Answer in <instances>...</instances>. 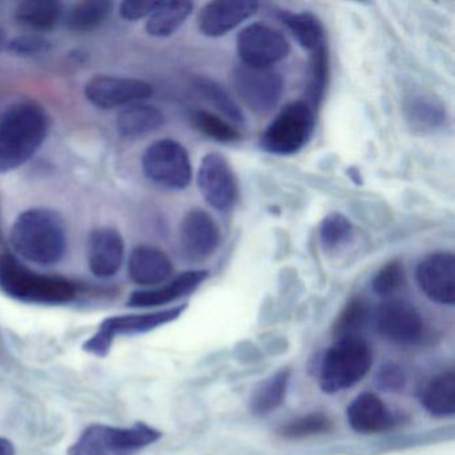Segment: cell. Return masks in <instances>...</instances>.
<instances>
[{
	"instance_id": "cell-1",
	"label": "cell",
	"mask_w": 455,
	"mask_h": 455,
	"mask_svg": "<svg viewBox=\"0 0 455 455\" xmlns=\"http://www.w3.org/2000/svg\"><path fill=\"white\" fill-rule=\"evenodd\" d=\"M49 116L42 106L20 102L0 116V174L28 164L49 134Z\"/></svg>"
},
{
	"instance_id": "cell-2",
	"label": "cell",
	"mask_w": 455,
	"mask_h": 455,
	"mask_svg": "<svg viewBox=\"0 0 455 455\" xmlns=\"http://www.w3.org/2000/svg\"><path fill=\"white\" fill-rule=\"evenodd\" d=\"M15 254L28 262L52 266L60 262L68 247L65 222L58 212L34 207L18 215L10 231Z\"/></svg>"
},
{
	"instance_id": "cell-3",
	"label": "cell",
	"mask_w": 455,
	"mask_h": 455,
	"mask_svg": "<svg viewBox=\"0 0 455 455\" xmlns=\"http://www.w3.org/2000/svg\"><path fill=\"white\" fill-rule=\"evenodd\" d=\"M0 291L33 305H66L76 297L73 282L31 270L10 252H0Z\"/></svg>"
},
{
	"instance_id": "cell-4",
	"label": "cell",
	"mask_w": 455,
	"mask_h": 455,
	"mask_svg": "<svg viewBox=\"0 0 455 455\" xmlns=\"http://www.w3.org/2000/svg\"><path fill=\"white\" fill-rule=\"evenodd\" d=\"M161 436V431L142 422L132 427L92 425L68 449V455H134Z\"/></svg>"
},
{
	"instance_id": "cell-5",
	"label": "cell",
	"mask_w": 455,
	"mask_h": 455,
	"mask_svg": "<svg viewBox=\"0 0 455 455\" xmlns=\"http://www.w3.org/2000/svg\"><path fill=\"white\" fill-rule=\"evenodd\" d=\"M371 364V348L362 338L338 339L322 362V390L335 394L353 387L369 372Z\"/></svg>"
},
{
	"instance_id": "cell-6",
	"label": "cell",
	"mask_w": 455,
	"mask_h": 455,
	"mask_svg": "<svg viewBox=\"0 0 455 455\" xmlns=\"http://www.w3.org/2000/svg\"><path fill=\"white\" fill-rule=\"evenodd\" d=\"M315 129V113L308 102L290 103L268 124L260 145L275 156H292L302 150Z\"/></svg>"
},
{
	"instance_id": "cell-7",
	"label": "cell",
	"mask_w": 455,
	"mask_h": 455,
	"mask_svg": "<svg viewBox=\"0 0 455 455\" xmlns=\"http://www.w3.org/2000/svg\"><path fill=\"white\" fill-rule=\"evenodd\" d=\"M142 170L150 182L164 190H185L193 180L188 150L170 138L156 140L146 148Z\"/></svg>"
},
{
	"instance_id": "cell-8",
	"label": "cell",
	"mask_w": 455,
	"mask_h": 455,
	"mask_svg": "<svg viewBox=\"0 0 455 455\" xmlns=\"http://www.w3.org/2000/svg\"><path fill=\"white\" fill-rule=\"evenodd\" d=\"M186 308L188 305H180L166 310L153 311V313L110 316L100 323V330L84 343V348L87 353L97 356L108 355L116 337L153 331L180 318Z\"/></svg>"
},
{
	"instance_id": "cell-9",
	"label": "cell",
	"mask_w": 455,
	"mask_h": 455,
	"mask_svg": "<svg viewBox=\"0 0 455 455\" xmlns=\"http://www.w3.org/2000/svg\"><path fill=\"white\" fill-rule=\"evenodd\" d=\"M231 82L242 102L257 114L270 113L283 95V78L273 68L241 63L234 68Z\"/></svg>"
},
{
	"instance_id": "cell-10",
	"label": "cell",
	"mask_w": 455,
	"mask_h": 455,
	"mask_svg": "<svg viewBox=\"0 0 455 455\" xmlns=\"http://www.w3.org/2000/svg\"><path fill=\"white\" fill-rule=\"evenodd\" d=\"M153 92V86L148 82L124 76H94L84 87L86 100L102 110H122L127 106L146 102Z\"/></svg>"
},
{
	"instance_id": "cell-11",
	"label": "cell",
	"mask_w": 455,
	"mask_h": 455,
	"mask_svg": "<svg viewBox=\"0 0 455 455\" xmlns=\"http://www.w3.org/2000/svg\"><path fill=\"white\" fill-rule=\"evenodd\" d=\"M236 52L243 65L273 68L289 55L290 44L275 28L252 23L236 36Z\"/></svg>"
},
{
	"instance_id": "cell-12",
	"label": "cell",
	"mask_w": 455,
	"mask_h": 455,
	"mask_svg": "<svg viewBox=\"0 0 455 455\" xmlns=\"http://www.w3.org/2000/svg\"><path fill=\"white\" fill-rule=\"evenodd\" d=\"M374 323L377 331L395 345H417L425 334V324L417 308L401 299H388L378 306Z\"/></svg>"
},
{
	"instance_id": "cell-13",
	"label": "cell",
	"mask_w": 455,
	"mask_h": 455,
	"mask_svg": "<svg viewBox=\"0 0 455 455\" xmlns=\"http://www.w3.org/2000/svg\"><path fill=\"white\" fill-rule=\"evenodd\" d=\"M198 188L204 201L218 212H230L238 199V182L225 156L210 153L198 170Z\"/></svg>"
},
{
	"instance_id": "cell-14",
	"label": "cell",
	"mask_w": 455,
	"mask_h": 455,
	"mask_svg": "<svg viewBox=\"0 0 455 455\" xmlns=\"http://www.w3.org/2000/svg\"><path fill=\"white\" fill-rule=\"evenodd\" d=\"M420 291L439 305L455 303V258L451 252H434L420 260L415 271Z\"/></svg>"
},
{
	"instance_id": "cell-15",
	"label": "cell",
	"mask_w": 455,
	"mask_h": 455,
	"mask_svg": "<svg viewBox=\"0 0 455 455\" xmlns=\"http://www.w3.org/2000/svg\"><path fill=\"white\" fill-rule=\"evenodd\" d=\"M180 246L186 257L204 260L220 246V230L212 215L204 210H191L180 223Z\"/></svg>"
},
{
	"instance_id": "cell-16",
	"label": "cell",
	"mask_w": 455,
	"mask_h": 455,
	"mask_svg": "<svg viewBox=\"0 0 455 455\" xmlns=\"http://www.w3.org/2000/svg\"><path fill=\"white\" fill-rule=\"evenodd\" d=\"M259 4L250 0H215L202 9L199 30L210 38L226 36L257 12Z\"/></svg>"
},
{
	"instance_id": "cell-17",
	"label": "cell",
	"mask_w": 455,
	"mask_h": 455,
	"mask_svg": "<svg viewBox=\"0 0 455 455\" xmlns=\"http://www.w3.org/2000/svg\"><path fill=\"white\" fill-rule=\"evenodd\" d=\"M124 259V241L121 233L113 228L92 231L89 239L87 262L97 278H111L121 270Z\"/></svg>"
},
{
	"instance_id": "cell-18",
	"label": "cell",
	"mask_w": 455,
	"mask_h": 455,
	"mask_svg": "<svg viewBox=\"0 0 455 455\" xmlns=\"http://www.w3.org/2000/svg\"><path fill=\"white\" fill-rule=\"evenodd\" d=\"M207 276L209 273L204 270L185 271L164 286L132 292L127 300V306L135 308H151L169 305L196 291L206 281Z\"/></svg>"
},
{
	"instance_id": "cell-19",
	"label": "cell",
	"mask_w": 455,
	"mask_h": 455,
	"mask_svg": "<svg viewBox=\"0 0 455 455\" xmlns=\"http://www.w3.org/2000/svg\"><path fill=\"white\" fill-rule=\"evenodd\" d=\"M351 427L361 434L382 433L396 425V418L375 394L363 393L356 396L347 409Z\"/></svg>"
},
{
	"instance_id": "cell-20",
	"label": "cell",
	"mask_w": 455,
	"mask_h": 455,
	"mask_svg": "<svg viewBox=\"0 0 455 455\" xmlns=\"http://www.w3.org/2000/svg\"><path fill=\"white\" fill-rule=\"evenodd\" d=\"M174 266L169 255L153 246H138L129 258V275L140 286H158L172 278Z\"/></svg>"
},
{
	"instance_id": "cell-21",
	"label": "cell",
	"mask_w": 455,
	"mask_h": 455,
	"mask_svg": "<svg viewBox=\"0 0 455 455\" xmlns=\"http://www.w3.org/2000/svg\"><path fill=\"white\" fill-rule=\"evenodd\" d=\"M164 124V116L156 106L135 103L119 111L116 129L127 140H140L153 134Z\"/></svg>"
},
{
	"instance_id": "cell-22",
	"label": "cell",
	"mask_w": 455,
	"mask_h": 455,
	"mask_svg": "<svg viewBox=\"0 0 455 455\" xmlns=\"http://www.w3.org/2000/svg\"><path fill=\"white\" fill-rule=\"evenodd\" d=\"M407 124L419 134H433L446 124V110L431 95L415 94L404 100Z\"/></svg>"
},
{
	"instance_id": "cell-23",
	"label": "cell",
	"mask_w": 455,
	"mask_h": 455,
	"mask_svg": "<svg viewBox=\"0 0 455 455\" xmlns=\"http://www.w3.org/2000/svg\"><path fill=\"white\" fill-rule=\"evenodd\" d=\"M63 6L54 0H26L18 4L14 18L20 26L31 31L52 30L62 20Z\"/></svg>"
},
{
	"instance_id": "cell-24",
	"label": "cell",
	"mask_w": 455,
	"mask_h": 455,
	"mask_svg": "<svg viewBox=\"0 0 455 455\" xmlns=\"http://www.w3.org/2000/svg\"><path fill=\"white\" fill-rule=\"evenodd\" d=\"M425 409L435 417H451L455 414V372H442L431 378L420 395Z\"/></svg>"
},
{
	"instance_id": "cell-25",
	"label": "cell",
	"mask_w": 455,
	"mask_h": 455,
	"mask_svg": "<svg viewBox=\"0 0 455 455\" xmlns=\"http://www.w3.org/2000/svg\"><path fill=\"white\" fill-rule=\"evenodd\" d=\"M193 9L191 2H159L148 18L146 31L156 38L172 36L190 17Z\"/></svg>"
},
{
	"instance_id": "cell-26",
	"label": "cell",
	"mask_w": 455,
	"mask_h": 455,
	"mask_svg": "<svg viewBox=\"0 0 455 455\" xmlns=\"http://www.w3.org/2000/svg\"><path fill=\"white\" fill-rule=\"evenodd\" d=\"M193 86L210 106L225 116L226 121L230 122L234 126L244 124V116L241 108L222 84L209 76H198L194 78Z\"/></svg>"
},
{
	"instance_id": "cell-27",
	"label": "cell",
	"mask_w": 455,
	"mask_h": 455,
	"mask_svg": "<svg viewBox=\"0 0 455 455\" xmlns=\"http://www.w3.org/2000/svg\"><path fill=\"white\" fill-rule=\"evenodd\" d=\"M290 382V370L282 369L266 379L252 394L250 410L252 414L267 415L278 409L286 398Z\"/></svg>"
},
{
	"instance_id": "cell-28",
	"label": "cell",
	"mask_w": 455,
	"mask_h": 455,
	"mask_svg": "<svg viewBox=\"0 0 455 455\" xmlns=\"http://www.w3.org/2000/svg\"><path fill=\"white\" fill-rule=\"evenodd\" d=\"M113 12V4L106 0H86L74 4L66 15V25L73 33H90L100 28Z\"/></svg>"
},
{
	"instance_id": "cell-29",
	"label": "cell",
	"mask_w": 455,
	"mask_h": 455,
	"mask_svg": "<svg viewBox=\"0 0 455 455\" xmlns=\"http://www.w3.org/2000/svg\"><path fill=\"white\" fill-rule=\"evenodd\" d=\"M282 23L289 28L298 44L308 52H316L324 46V31L321 22L308 12H281Z\"/></svg>"
},
{
	"instance_id": "cell-30",
	"label": "cell",
	"mask_w": 455,
	"mask_h": 455,
	"mask_svg": "<svg viewBox=\"0 0 455 455\" xmlns=\"http://www.w3.org/2000/svg\"><path fill=\"white\" fill-rule=\"evenodd\" d=\"M370 318L371 307L369 302L361 297L353 298L338 315L334 323V334L338 339L359 337L361 331L369 324Z\"/></svg>"
},
{
	"instance_id": "cell-31",
	"label": "cell",
	"mask_w": 455,
	"mask_h": 455,
	"mask_svg": "<svg viewBox=\"0 0 455 455\" xmlns=\"http://www.w3.org/2000/svg\"><path fill=\"white\" fill-rule=\"evenodd\" d=\"M194 126L212 140L218 142L228 143L238 140L241 138L238 130L234 124L226 121L217 114L209 113L204 110H194L190 116Z\"/></svg>"
},
{
	"instance_id": "cell-32",
	"label": "cell",
	"mask_w": 455,
	"mask_h": 455,
	"mask_svg": "<svg viewBox=\"0 0 455 455\" xmlns=\"http://www.w3.org/2000/svg\"><path fill=\"white\" fill-rule=\"evenodd\" d=\"M351 235H353V225L345 215L331 212L322 220L319 239L327 251H334L345 246L350 241Z\"/></svg>"
},
{
	"instance_id": "cell-33",
	"label": "cell",
	"mask_w": 455,
	"mask_h": 455,
	"mask_svg": "<svg viewBox=\"0 0 455 455\" xmlns=\"http://www.w3.org/2000/svg\"><path fill=\"white\" fill-rule=\"evenodd\" d=\"M332 428V422L329 417L321 412L303 415L290 420L282 426L279 435L286 439L307 438V436L318 435V434L329 433Z\"/></svg>"
},
{
	"instance_id": "cell-34",
	"label": "cell",
	"mask_w": 455,
	"mask_h": 455,
	"mask_svg": "<svg viewBox=\"0 0 455 455\" xmlns=\"http://www.w3.org/2000/svg\"><path fill=\"white\" fill-rule=\"evenodd\" d=\"M329 79V60H327L326 47L313 52L310 62V76H308V100L311 106L319 105Z\"/></svg>"
},
{
	"instance_id": "cell-35",
	"label": "cell",
	"mask_w": 455,
	"mask_h": 455,
	"mask_svg": "<svg viewBox=\"0 0 455 455\" xmlns=\"http://www.w3.org/2000/svg\"><path fill=\"white\" fill-rule=\"evenodd\" d=\"M404 284L403 266L398 260L383 266L372 279V290L379 297L388 298L395 294Z\"/></svg>"
},
{
	"instance_id": "cell-36",
	"label": "cell",
	"mask_w": 455,
	"mask_h": 455,
	"mask_svg": "<svg viewBox=\"0 0 455 455\" xmlns=\"http://www.w3.org/2000/svg\"><path fill=\"white\" fill-rule=\"evenodd\" d=\"M49 42L38 36H22L7 44V50L17 55H36L47 52Z\"/></svg>"
},
{
	"instance_id": "cell-37",
	"label": "cell",
	"mask_w": 455,
	"mask_h": 455,
	"mask_svg": "<svg viewBox=\"0 0 455 455\" xmlns=\"http://www.w3.org/2000/svg\"><path fill=\"white\" fill-rule=\"evenodd\" d=\"M158 4L159 2H151V0H126L119 6V12L126 20H145L150 17Z\"/></svg>"
},
{
	"instance_id": "cell-38",
	"label": "cell",
	"mask_w": 455,
	"mask_h": 455,
	"mask_svg": "<svg viewBox=\"0 0 455 455\" xmlns=\"http://www.w3.org/2000/svg\"><path fill=\"white\" fill-rule=\"evenodd\" d=\"M378 385L386 391H398L404 387L406 377L401 367L394 363L386 364L378 372Z\"/></svg>"
},
{
	"instance_id": "cell-39",
	"label": "cell",
	"mask_w": 455,
	"mask_h": 455,
	"mask_svg": "<svg viewBox=\"0 0 455 455\" xmlns=\"http://www.w3.org/2000/svg\"><path fill=\"white\" fill-rule=\"evenodd\" d=\"M0 455H15V447L9 439L0 436Z\"/></svg>"
},
{
	"instance_id": "cell-40",
	"label": "cell",
	"mask_w": 455,
	"mask_h": 455,
	"mask_svg": "<svg viewBox=\"0 0 455 455\" xmlns=\"http://www.w3.org/2000/svg\"><path fill=\"white\" fill-rule=\"evenodd\" d=\"M7 44H9V42H7L6 33H4V30L0 28V50L4 49V46H7Z\"/></svg>"
}]
</instances>
